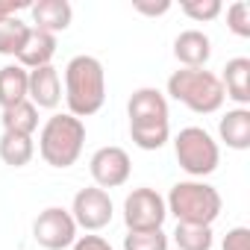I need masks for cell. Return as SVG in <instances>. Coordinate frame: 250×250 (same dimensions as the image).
Returning a JSON list of instances; mask_svg holds the SVG:
<instances>
[{
	"mask_svg": "<svg viewBox=\"0 0 250 250\" xmlns=\"http://www.w3.org/2000/svg\"><path fill=\"white\" fill-rule=\"evenodd\" d=\"M218 136L229 150H247L250 147V109L247 106L229 109L218 121Z\"/></svg>",
	"mask_w": 250,
	"mask_h": 250,
	"instance_id": "9a60e30c",
	"label": "cell"
},
{
	"mask_svg": "<svg viewBox=\"0 0 250 250\" xmlns=\"http://www.w3.org/2000/svg\"><path fill=\"white\" fill-rule=\"evenodd\" d=\"M27 36H30V24H24L21 18L0 21V56H18Z\"/></svg>",
	"mask_w": 250,
	"mask_h": 250,
	"instance_id": "44dd1931",
	"label": "cell"
},
{
	"mask_svg": "<svg viewBox=\"0 0 250 250\" xmlns=\"http://www.w3.org/2000/svg\"><path fill=\"white\" fill-rule=\"evenodd\" d=\"M124 250H168V235L162 229H145V232H127Z\"/></svg>",
	"mask_w": 250,
	"mask_h": 250,
	"instance_id": "7402d4cb",
	"label": "cell"
},
{
	"mask_svg": "<svg viewBox=\"0 0 250 250\" xmlns=\"http://www.w3.org/2000/svg\"><path fill=\"white\" fill-rule=\"evenodd\" d=\"M180 9H183L186 18L203 24V21H215V18L221 15L224 6H221V0H183Z\"/></svg>",
	"mask_w": 250,
	"mask_h": 250,
	"instance_id": "603a6c76",
	"label": "cell"
},
{
	"mask_svg": "<svg viewBox=\"0 0 250 250\" xmlns=\"http://www.w3.org/2000/svg\"><path fill=\"white\" fill-rule=\"evenodd\" d=\"M68 212H71V218H74L77 227H83L85 232H97V229H103L112 221L115 206H112L109 191L91 186V188H80L74 194V203H71Z\"/></svg>",
	"mask_w": 250,
	"mask_h": 250,
	"instance_id": "9c48e42d",
	"label": "cell"
},
{
	"mask_svg": "<svg viewBox=\"0 0 250 250\" xmlns=\"http://www.w3.org/2000/svg\"><path fill=\"white\" fill-rule=\"evenodd\" d=\"M27 83H30V71H24L18 62L0 68V109H9L27 100Z\"/></svg>",
	"mask_w": 250,
	"mask_h": 250,
	"instance_id": "e0dca14e",
	"label": "cell"
},
{
	"mask_svg": "<svg viewBox=\"0 0 250 250\" xmlns=\"http://www.w3.org/2000/svg\"><path fill=\"white\" fill-rule=\"evenodd\" d=\"M130 115V139L142 150H159L171 139V118H168V100L159 88H136L127 103Z\"/></svg>",
	"mask_w": 250,
	"mask_h": 250,
	"instance_id": "6da1fadb",
	"label": "cell"
},
{
	"mask_svg": "<svg viewBox=\"0 0 250 250\" xmlns=\"http://www.w3.org/2000/svg\"><path fill=\"white\" fill-rule=\"evenodd\" d=\"M174 156H177L180 168L188 177H194V180L215 174L218 162H221L218 142L203 127H186V130H180L177 139H174Z\"/></svg>",
	"mask_w": 250,
	"mask_h": 250,
	"instance_id": "8992f818",
	"label": "cell"
},
{
	"mask_svg": "<svg viewBox=\"0 0 250 250\" xmlns=\"http://www.w3.org/2000/svg\"><path fill=\"white\" fill-rule=\"evenodd\" d=\"M221 250H250V229L247 227H232L224 235Z\"/></svg>",
	"mask_w": 250,
	"mask_h": 250,
	"instance_id": "d4e9b609",
	"label": "cell"
},
{
	"mask_svg": "<svg viewBox=\"0 0 250 250\" xmlns=\"http://www.w3.org/2000/svg\"><path fill=\"white\" fill-rule=\"evenodd\" d=\"M0 124H3V133H15V136H33L39 130V109L30 100H21L9 109H3L0 115Z\"/></svg>",
	"mask_w": 250,
	"mask_h": 250,
	"instance_id": "ac0fdd59",
	"label": "cell"
},
{
	"mask_svg": "<svg viewBox=\"0 0 250 250\" xmlns=\"http://www.w3.org/2000/svg\"><path fill=\"white\" fill-rule=\"evenodd\" d=\"M53 56H56V36L30 27V36H27V42H24V47H21V53L15 59H18V65L24 71H36V68L50 65Z\"/></svg>",
	"mask_w": 250,
	"mask_h": 250,
	"instance_id": "5bb4252c",
	"label": "cell"
},
{
	"mask_svg": "<svg viewBox=\"0 0 250 250\" xmlns=\"http://www.w3.org/2000/svg\"><path fill=\"white\" fill-rule=\"evenodd\" d=\"M21 9H30V3H24V0H0V21L18 18Z\"/></svg>",
	"mask_w": 250,
	"mask_h": 250,
	"instance_id": "83f0119b",
	"label": "cell"
},
{
	"mask_svg": "<svg viewBox=\"0 0 250 250\" xmlns=\"http://www.w3.org/2000/svg\"><path fill=\"white\" fill-rule=\"evenodd\" d=\"M174 56L183 68H203L212 56V42L203 30H183L174 39Z\"/></svg>",
	"mask_w": 250,
	"mask_h": 250,
	"instance_id": "4fadbf2b",
	"label": "cell"
},
{
	"mask_svg": "<svg viewBox=\"0 0 250 250\" xmlns=\"http://www.w3.org/2000/svg\"><path fill=\"white\" fill-rule=\"evenodd\" d=\"M221 85H224V97L235 100L238 106H247L250 103V59L247 56L229 59L224 65Z\"/></svg>",
	"mask_w": 250,
	"mask_h": 250,
	"instance_id": "2e32d148",
	"label": "cell"
},
{
	"mask_svg": "<svg viewBox=\"0 0 250 250\" xmlns=\"http://www.w3.org/2000/svg\"><path fill=\"white\" fill-rule=\"evenodd\" d=\"M65 100H68V115H74L80 121L103 109L106 71H103L100 59L80 53L65 65Z\"/></svg>",
	"mask_w": 250,
	"mask_h": 250,
	"instance_id": "7a4b0ae2",
	"label": "cell"
},
{
	"mask_svg": "<svg viewBox=\"0 0 250 250\" xmlns=\"http://www.w3.org/2000/svg\"><path fill=\"white\" fill-rule=\"evenodd\" d=\"M168 218V206L165 197L156 188H133L124 200V224H127V232H145V229H162Z\"/></svg>",
	"mask_w": 250,
	"mask_h": 250,
	"instance_id": "52a82bcc",
	"label": "cell"
},
{
	"mask_svg": "<svg viewBox=\"0 0 250 250\" xmlns=\"http://www.w3.org/2000/svg\"><path fill=\"white\" fill-rule=\"evenodd\" d=\"M133 9H136V12H142V15H150V18H156V15H165V12L171 9V3H168V0H159V3H147V0H136V3H133Z\"/></svg>",
	"mask_w": 250,
	"mask_h": 250,
	"instance_id": "4316f807",
	"label": "cell"
},
{
	"mask_svg": "<svg viewBox=\"0 0 250 250\" xmlns=\"http://www.w3.org/2000/svg\"><path fill=\"white\" fill-rule=\"evenodd\" d=\"M174 244H177L180 250H212L215 235H212V227L177 224V229H174Z\"/></svg>",
	"mask_w": 250,
	"mask_h": 250,
	"instance_id": "ffe728a7",
	"label": "cell"
},
{
	"mask_svg": "<svg viewBox=\"0 0 250 250\" xmlns=\"http://www.w3.org/2000/svg\"><path fill=\"white\" fill-rule=\"evenodd\" d=\"M30 15H33V30L56 36L71 27L74 9L68 0H39V3H30Z\"/></svg>",
	"mask_w": 250,
	"mask_h": 250,
	"instance_id": "7c38bea8",
	"label": "cell"
},
{
	"mask_svg": "<svg viewBox=\"0 0 250 250\" xmlns=\"http://www.w3.org/2000/svg\"><path fill=\"white\" fill-rule=\"evenodd\" d=\"M168 215L177 218V224H197V227H212L221 215V194L215 186L203 180H180L171 186L165 197Z\"/></svg>",
	"mask_w": 250,
	"mask_h": 250,
	"instance_id": "3957f363",
	"label": "cell"
},
{
	"mask_svg": "<svg viewBox=\"0 0 250 250\" xmlns=\"http://www.w3.org/2000/svg\"><path fill=\"white\" fill-rule=\"evenodd\" d=\"M227 27H229V33H235L238 39H250V3L235 0V3L227 9Z\"/></svg>",
	"mask_w": 250,
	"mask_h": 250,
	"instance_id": "cb8c5ba5",
	"label": "cell"
},
{
	"mask_svg": "<svg viewBox=\"0 0 250 250\" xmlns=\"http://www.w3.org/2000/svg\"><path fill=\"white\" fill-rule=\"evenodd\" d=\"M27 100L36 109H56L59 106V100H62V80H59V71L53 65H44V68L30 71Z\"/></svg>",
	"mask_w": 250,
	"mask_h": 250,
	"instance_id": "8fae6325",
	"label": "cell"
},
{
	"mask_svg": "<svg viewBox=\"0 0 250 250\" xmlns=\"http://www.w3.org/2000/svg\"><path fill=\"white\" fill-rule=\"evenodd\" d=\"M88 171H91V180L97 188H118L130 180L133 174V162H130V153L118 147V145H109V147H100L91 153L88 159Z\"/></svg>",
	"mask_w": 250,
	"mask_h": 250,
	"instance_id": "30bf717a",
	"label": "cell"
},
{
	"mask_svg": "<svg viewBox=\"0 0 250 250\" xmlns=\"http://www.w3.org/2000/svg\"><path fill=\"white\" fill-rule=\"evenodd\" d=\"M77 229L80 227L74 224L71 212L62 209V206H47L33 221V238L44 250H65V247H71L77 241Z\"/></svg>",
	"mask_w": 250,
	"mask_h": 250,
	"instance_id": "ba28073f",
	"label": "cell"
},
{
	"mask_svg": "<svg viewBox=\"0 0 250 250\" xmlns=\"http://www.w3.org/2000/svg\"><path fill=\"white\" fill-rule=\"evenodd\" d=\"M85 145V124L68 112L50 115L39 133V153L50 168H71Z\"/></svg>",
	"mask_w": 250,
	"mask_h": 250,
	"instance_id": "277c9868",
	"label": "cell"
},
{
	"mask_svg": "<svg viewBox=\"0 0 250 250\" xmlns=\"http://www.w3.org/2000/svg\"><path fill=\"white\" fill-rule=\"evenodd\" d=\"M36 156V142L33 136H15V133H3L0 136V159L9 168H24L30 165Z\"/></svg>",
	"mask_w": 250,
	"mask_h": 250,
	"instance_id": "d6986e66",
	"label": "cell"
},
{
	"mask_svg": "<svg viewBox=\"0 0 250 250\" xmlns=\"http://www.w3.org/2000/svg\"><path fill=\"white\" fill-rule=\"evenodd\" d=\"M71 250H115L103 235H77V241L71 244Z\"/></svg>",
	"mask_w": 250,
	"mask_h": 250,
	"instance_id": "484cf974",
	"label": "cell"
},
{
	"mask_svg": "<svg viewBox=\"0 0 250 250\" xmlns=\"http://www.w3.org/2000/svg\"><path fill=\"white\" fill-rule=\"evenodd\" d=\"M168 94L197 115H212L224 106V85L206 68H180L168 77Z\"/></svg>",
	"mask_w": 250,
	"mask_h": 250,
	"instance_id": "5b68a950",
	"label": "cell"
}]
</instances>
